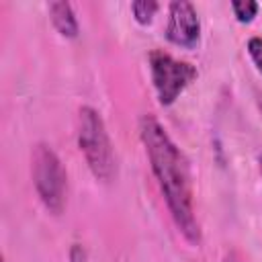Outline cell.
I'll return each instance as SVG.
<instances>
[{
  "mask_svg": "<svg viewBox=\"0 0 262 262\" xmlns=\"http://www.w3.org/2000/svg\"><path fill=\"white\" fill-rule=\"evenodd\" d=\"M139 133L174 223L190 244H199L201 229L192 211L190 178H188V168L180 149L174 145V141L168 137L164 127L151 115L141 117Z\"/></svg>",
  "mask_w": 262,
  "mask_h": 262,
  "instance_id": "obj_1",
  "label": "cell"
},
{
  "mask_svg": "<svg viewBox=\"0 0 262 262\" xmlns=\"http://www.w3.org/2000/svg\"><path fill=\"white\" fill-rule=\"evenodd\" d=\"M78 145L92 170V174L100 180H111L115 172V160L111 141L102 123V117L90 108L82 106L78 117Z\"/></svg>",
  "mask_w": 262,
  "mask_h": 262,
  "instance_id": "obj_2",
  "label": "cell"
},
{
  "mask_svg": "<svg viewBox=\"0 0 262 262\" xmlns=\"http://www.w3.org/2000/svg\"><path fill=\"white\" fill-rule=\"evenodd\" d=\"M31 162H33L31 166L33 182L43 205L49 211L59 213L63 209V196H66V172L59 158L49 145L37 143Z\"/></svg>",
  "mask_w": 262,
  "mask_h": 262,
  "instance_id": "obj_3",
  "label": "cell"
},
{
  "mask_svg": "<svg viewBox=\"0 0 262 262\" xmlns=\"http://www.w3.org/2000/svg\"><path fill=\"white\" fill-rule=\"evenodd\" d=\"M149 70L154 88L164 106L172 104L180 96V92L196 78V70L190 63L178 61L164 51H154L149 55Z\"/></svg>",
  "mask_w": 262,
  "mask_h": 262,
  "instance_id": "obj_4",
  "label": "cell"
},
{
  "mask_svg": "<svg viewBox=\"0 0 262 262\" xmlns=\"http://www.w3.org/2000/svg\"><path fill=\"white\" fill-rule=\"evenodd\" d=\"M201 23L196 10L186 0H176L170 4V18L166 27V37L178 47H194L199 43Z\"/></svg>",
  "mask_w": 262,
  "mask_h": 262,
  "instance_id": "obj_5",
  "label": "cell"
},
{
  "mask_svg": "<svg viewBox=\"0 0 262 262\" xmlns=\"http://www.w3.org/2000/svg\"><path fill=\"white\" fill-rule=\"evenodd\" d=\"M49 14H51V23L59 35H63L68 39H74L78 35V20L74 16L70 2H51Z\"/></svg>",
  "mask_w": 262,
  "mask_h": 262,
  "instance_id": "obj_6",
  "label": "cell"
},
{
  "mask_svg": "<svg viewBox=\"0 0 262 262\" xmlns=\"http://www.w3.org/2000/svg\"><path fill=\"white\" fill-rule=\"evenodd\" d=\"M131 10H133V16L139 25H149L154 14L158 12V2L154 0H137L131 4Z\"/></svg>",
  "mask_w": 262,
  "mask_h": 262,
  "instance_id": "obj_7",
  "label": "cell"
},
{
  "mask_svg": "<svg viewBox=\"0 0 262 262\" xmlns=\"http://www.w3.org/2000/svg\"><path fill=\"white\" fill-rule=\"evenodd\" d=\"M231 8H233V14L239 23H250L258 12V4L254 0H233Z\"/></svg>",
  "mask_w": 262,
  "mask_h": 262,
  "instance_id": "obj_8",
  "label": "cell"
},
{
  "mask_svg": "<svg viewBox=\"0 0 262 262\" xmlns=\"http://www.w3.org/2000/svg\"><path fill=\"white\" fill-rule=\"evenodd\" d=\"M248 53H250L252 61L256 63V68L262 72V39L260 37H252L248 41Z\"/></svg>",
  "mask_w": 262,
  "mask_h": 262,
  "instance_id": "obj_9",
  "label": "cell"
},
{
  "mask_svg": "<svg viewBox=\"0 0 262 262\" xmlns=\"http://www.w3.org/2000/svg\"><path fill=\"white\" fill-rule=\"evenodd\" d=\"M70 260H72V262H86V254H84V250H82L80 246H74L72 252H70Z\"/></svg>",
  "mask_w": 262,
  "mask_h": 262,
  "instance_id": "obj_10",
  "label": "cell"
},
{
  "mask_svg": "<svg viewBox=\"0 0 262 262\" xmlns=\"http://www.w3.org/2000/svg\"><path fill=\"white\" fill-rule=\"evenodd\" d=\"M223 262H239V260H237L233 254H229V256H225V260H223Z\"/></svg>",
  "mask_w": 262,
  "mask_h": 262,
  "instance_id": "obj_11",
  "label": "cell"
},
{
  "mask_svg": "<svg viewBox=\"0 0 262 262\" xmlns=\"http://www.w3.org/2000/svg\"><path fill=\"white\" fill-rule=\"evenodd\" d=\"M258 166H260V172H262V154L258 156Z\"/></svg>",
  "mask_w": 262,
  "mask_h": 262,
  "instance_id": "obj_12",
  "label": "cell"
}]
</instances>
